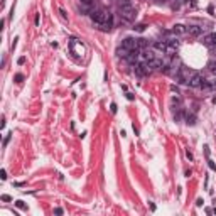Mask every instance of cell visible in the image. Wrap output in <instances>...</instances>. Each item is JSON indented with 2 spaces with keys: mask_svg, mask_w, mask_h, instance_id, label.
I'll return each instance as SVG.
<instances>
[{
  "mask_svg": "<svg viewBox=\"0 0 216 216\" xmlns=\"http://www.w3.org/2000/svg\"><path fill=\"white\" fill-rule=\"evenodd\" d=\"M140 59H142V63H147V64H150L154 59H155V54H154V51L152 49H142L140 51Z\"/></svg>",
  "mask_w": 216,
  "mask_h": 216,
  "instance_id": "cell-6",
  "label": "cell"
},
{
  "mask_svg": "<svg viewBox=\"0 0 216 216\" xmlns=\"http://www.w3.org/2000/svg\"><path fill=\"white\" fill-rule=\"evenodd\" d=\"M59 14H61V17H63V19H68V15H66L64 9H59Z\"/></svg>",
  "mask_w": 216,
  "mask_h": 216,
  "instance_id": "cell-20",
  "label": "cell"
},
{
  "mask_svg": "<svg viewBox=\"0 0 216 216\" xmlns=\"http://www.w3.org/2000/svg\"><path fill=\"white\" fill-rule=\"evenodd\" d=\"M149 73H150V68H149L147 63H137V64H135V74H137V76L144 78V76H147Z\"/></svg>",
  "mask_w": 216,
  "mask_h": 216,
  "instance_id": "cell-5",
  "label": "cell"
},
{
  "mask_svg": "<svg viewBox=\"0 0 216 216\" xmlns=\"http://www.w3.org/2000/svg\"><path fill=\"white\" fill-rule=\"evenodd\" d=\"M147 47H149V44H147V41H145V39H137V49L138 51L147 49Z\"/></svg>",
  "mask_w": 216,
  "mask_h": 216,
  "instance_id": "cell-14",
  "label": "cell"
},
{
  "mask_svg": "<svg viewBox=\"0 0 216 216\" xmlns=\"http://www.w3.org/2000/svg\"><path fill=\"white\" fill-rule=\"evenodd\" d=\"M186 29H187V34L193 36V37H199L203 34V27H199V25H189Z\"/></svg>",
  "mask_w": 216,
  "mask_h": 216,
  "instance_id": "cell-10",
  "label": "cell"
},
{
  "mask_svg": "<svg viewBox=\"0 0 216 216\" xmlns=\"http://www.w3.org/2000/svg\"><path fill=\"white\" fill-rule=\"evenodd\" d=\"M208 166H209V169H211V171H215V169H216V166H215V162H213V160H208Z\"/></svg>",
  "mask_w": 216,
  "mask_h": 216,
  "instance_id": "cell-19",
  "label": "cell"
},
{
  "mask_svg": "<svg viewBox=\"0 0 216 216\" xmlns=\"http://www.w3.org/2000/svg\"><path fill=\"white\" fill-rule=\"evenodd\" d=\"M79 3H85V5H93V0H79Z\"/></svg>",
  "mask_w": 216,
  "mask_h": 216,
  "instance_id": "cell-18",
  "label": "cell"
},
{
  "mask_svg": "<svg viewBox=\"0 0 216 216\" xmlns=\"http://www.w3.org/2000/svg\"><path fill=\"white\" fill-rule=\"evenodd\" d=\"M208 71H209L211 74H215V76H216V61H211V63L208 64Z\"/></svg>",
  "mask_w": 216,
  "mask_h": 216,
  "instance_id": "cell-15",
  "label": "cell"
},
{
  "mask_svg": "<svg viewBox=\"0 0 216 216\" xmlns=\"http://www.w3.org/2000/svg\"><path fill=\"white\" fill-rule=\"evenodd\" d=\"M187 29L182 25V24H176L174 27H172V34H176V36H182V34H186Z\"/></svg>",
  "mask_w": 216,
  "mask_h": 216,
  "instance_id": "cell-13",
  "label": "cell"
},
{
  "mask_svg": "<svg viewBox=\"0 0 216 216\" xmlns=\"http://www.w3.org/2000/svg\"><path fill=\"white\" fill-rule=\"evenodd\" d=\"M128 5H132L130 0H118V9H122V7H128Z\"/></svg>",
  "mask_w": 216,
  "mask_h": 216,
  "instance_id": "cell-16",
  "label": "cell"
},
{
  "mask_svg": "<svg viewBox=\"0 0 216 216\" xmlns=\"http://www.w3.org/2000/svg\"><path fill=\"white\" fill-rule=\"evenodd\" d=\"M0 177H2V181H5V179H7V172L2 171V172H0Z\"/></svg>",
  "mask_w": 216,
  "mask_h": 216,
  "instance_id": "cell-22",
  "label": "cell"
},
{
  "mask_svg": "<svg viewBox=\"0 0 216 216\" xmlns=\"http://www.w3.org/2000/svg\"><path fill=\"white\" fill-rule=\"evenodd\" d=\"M15 79H17V83H20V81L24 79V76H22V74H17V76H15Z\"/></svg>",
  "mask_w": 216,
  "mask_h": 216,
  "instance_id": "cell-24",
  "label": "cell"
},
{
  "mask_svg": "<svg viewBox=\"0 0 216 216\" xmlns=\"http://www.w3.org/2000/svg\"><path fill=\"white\" fill-rule=\"evenodd\" d=\"M34 22H36V25H39V14L36 15V19H34Z\"/></svg>",
  "mask_w": 216,
  "mask_h": 216,
  "instance_id": "cell-27",
  "label": "cell"
},
{
  "mask_svg": "<svg viewBox=\"0 0 216 216\" xmlns=\"http://www.w3.org/2000/svg\"><path fill=\"white\" fill-rule=\"evenodd\" d=\"M2 199H3V201H10V196H7V194H3V196H2Z\"/></svg>",
  "mask_w": 216,
  "mask_h": 216,
  "instance_id": "cell-26",
  "label": "cell"
},
{
  "mask_svg": "<svg viewBox=\"0 0 216 216\" xmlns=\"http://www.w3.org/2000/svg\"><path fill=\"white\" fill-rule=\"evenodd\" d=\"M213 54H216V46H215V49H213Z\"/></svg>",
  "mask_w": 216,
  "mask_h": 216,
  "instance_id": "cell-29",
  "label": "cell"
},
{
  "mask_svg": "<svg viewBox=\"0 0 216 216\" xmlns=\"http://www.w3.org/2000/svg\"><path fill=\"white\" fill-rule=\"evenodd\" d=\"M15 206H17V208H20V209H24V208H25V206H24V203H22V201H17V203H15Z\"/></svg>",
  "mask_w": 216,
  "mask_h": 216,
  "instance_id": "cell-21",
  "label": "cell"
},
{
  "mask_svg": "<svg viewBox=\"0 0 216 216\" xmlns=\"http://www.w3.org/2000/svg\"><path fill=\"white\" fill-rule=\"evenodd\" d=\"M133 29L137 30V32H144V30H145V24H138V25H135Z\"/></svg>",
  "mask_w": 216,
  "mask_h": 216,
  "instance_id": "cell-17",
  "label": "cell"
},
{
  "mask_svg": "<svg viewBox=\"0 0 216 216\" xmlns=\"http://www.w3.org/2000/svg\"><path fill=\"white\" fill-rule=\"evenodd\" d=\"M203 44L208 46V47H215V46H216V32L206 34V36L203 37Z\"/></svg>",
  "mask_w": 216,
  "mask_h": 216,
  "instance_id": "cell-7",
  "label": "cell"
},
{
  "mask_svg": "<svg viewBox=\"0 0 216 216\" xmlns=\"http://www.w3.org/2000/svg\"><path fill=\"white\" fill-rule=\"evenodd\" d=\"M69 49H71V52L76 56V59H81V58H83V54H85V46H83L78 39H71V41H69Z\"/></svg>",
  "mask_w": 216,
  "mask_h": 216,
  "instance_id": "cell-2",
  "label": "cell"
},
{
  "mask_svg": "<svg viewBox=\"0 0 216 216\" xmlns=\"http://www.w3.org/2000/svg\"><path fill=\"white\" fill-rule=\"evenodd\" d=\"M154 49L159 51V52H167V41H155Z\"/></svg>",
  "mask_w": 216,
  "mask_h": 216,
  "instance_id": "cell-11",
  "label": "cell"
},
{
  "mask_svg": "<svg viewBox=\"0 0 216 216\" xmlns=\"http://www.w3.org/2000/svg\"><path fill=\"white\" fill-rule=\"evenodd\" d=\"M122 47H125L128 51H133L137 49V39H132V37H127V39L122 42Z\"/></svg>",
  "mask_w": 216,
  "mask_h": 216,
  "instance_id": "cell-9",
  "label": "cell"
},
{
  "mask_svg": "<svg viewBox=\"0 0 216 216\" xmlns=\"http://www.w3.org/2000/svg\"><path fill=\"white\" fill-rule=\"evenodd\" d=\"M189 74H191V71H187L186 68H181L177 71V81L179 83H187L189 81Z\"/></svg>",
  "mask_w": 216,
  "mask_h": 216,
  "instance_id": "cell-8",
  "label": "cell"
},
{
  "mask_svg": "<svg viewBox=\"0 0 216 216\" xmlns=\"http://www.w3.org/2000/svg\"><path fill=\"white\" fill-rule=\"evenodd\" d=\"M91 20H93V24H96L101 30H110L111 29V25H113V15L107 12V10L103 9H98V10H93L91 14Z\"/></svg>",
  "mask_w": 216,
  "mask_h": 216,
  "instance_id": "cell-1",
  "label": "cell"
},
{
  "mask_svg": "<svg viewBox=\"0 0 216 216\" xmlns=\"http://www.w3.org/2000/svg\"><path fill=\"white\" fill-rule=\"evenodd\" d=\"M54 213H56V215H63V209H61V208H56Z\"/></svg>",
  "mask_w": 216,
  "mask_h": 216,
  "instance_id": "cell-25",
  "label": "cell"
},
{
  "mask_svg": "<svg viewBox=\"0 0 216 216\" xmlns=\"http://www.w3.org/2000/svg\"><path fill=\"white\" fill-rule=\"evenodd\" d=\"M25 63V58H19V64H24Z\"/></svg>",
  "mask_w": 216,
  "mask_h": 216,
  "instance_id": "cell-28",
  "label": "cell"
},
{
  "mask_svg": "<svg viewBox=\"0 0 216 216\" xmlns=\"http://www.w3.org/2000/svg\"><path fill=\"white\" fill-rule=\"evenodd\" d=\"M120 10V17L123 20H127V22H132V20L137 17V10L133 9L132 5H128V7H122V9H118Z\"/></svg>",
  "mask_w": 216,
  "mask_h": 216,
  "instance_id": "cell-3",
  "label": "cell"
},
{
  "mask_svg": "<svg viewBox=\"0 0 216 216\" xmlns=\"http://www.w3.org/2000/svg\"><path fill=\"white\" fill-rule=\"evenodd\" d=\"M111 113H117V105L115 103H111Z\"/></svg>",
  "mask_w": 216,
  "mask_h": 216,
  "instance_id": "cell-23",
  "label": "cell"
},
{
  "mask_svg": "<svg viewBox=\"0 0 216 216\" xmlns=\"http://www.w3.org/2000/svg\"><path fill=\"white\" fill-rule=\"evenodd\" d=\"M203 81H204V79H203V76H201L199 73H196V71H191L187 85H189V86H193V88H197V86H201V83H203Z\"/></svg>",
  "mask_w": 216,
  "mask_h": 216,
  "instance_id": "cell-4",
  "label": "cell"
},
{
  "mask_svg": "<svg viewBox=\"0 0 216 216\" xmlns=\"http://www.w3.org/2000/svg\"><path fill=\"white\" fill-rule=\"evenodd\" d=\"M179 47V41L177 39H167V52H172Z\"/></svg>",
  "mask_w": 216,
  "mask_h": 216,
  "instance_id": "cell-12",
  "label": "cell"
}]
</instances>
